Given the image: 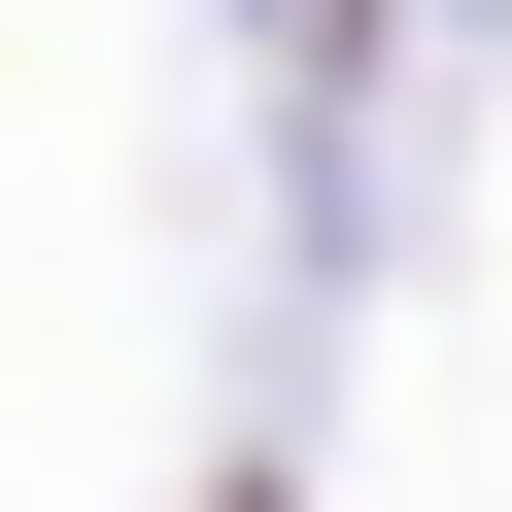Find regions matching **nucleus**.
Wrapping results in <instances>:
<instances>
[]
</instances>
